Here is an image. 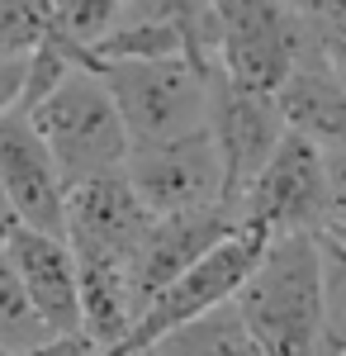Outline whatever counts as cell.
Here are the masks:
<instances>
[{
	"instance_id": "cell-1",
	"label": "cell",
	"mask_w": 346,
	"mask_h": 356,
	"mask_svg": "<svg viewBox=\"0 0 346 356\" xmlns=\"http://www.w3.org/2000/svg\"><path fill=\"white\" fill-rule=\"evenodd\" d=\"M233 309L266 356H322V247L318 233L270 238L233 295Z\"/></svg>"
},
{
	"instance_id": "cell-2",
	"label": "cell",
	"mask_w": 346,
	"mask_h": 356,
	"mask_svg": "<svg viewBox=\"0 0 346 356\" xmlns=\"http://www.w3.org/2000/svg\"><path fill=\"white\" fill-rule=\"evenodd\" d=\"M24 114H28V124H33V134L43 138L62 186H76V181H90V176L119 171L124 157H129L124 119L114 110L100 72H90V67H72Z\"/></svg>"
},
{
	"instance_id": "cell-3",
	"label": "cell",
	"mask_w": 346,
	"mask_h": 356,
	"mask_svg": "<svg viewBox=\"0 0 346 356\" xmlns=\"http://www.w3.org/2000/svg\"><path fill=\"white\" fill-rule=\"evenodd\" d=\"M213 72L233 86L275 95L299 57L318 48L299 0H209Z\"/></svg>"
},
{
	"instance_id": "cell-4",
	"label": "cell",
	"mask_w": 346,
	"mask_h": 356,
	"mask_svg": "<svg viewBox=\"0 0 346 356\" xmlns=\"http://www.w3.org/2000/svg\"><path fill=\"white\" fill-rule=\"evenodd\" d=\"M270 233L266 228H252V223H238L223 243H213L199 261H190L176 280H166L152 300L138 309L133 328L124 332V342L105 356H138L147 347H157L166 332L186 328L195 318L213 314L218 304H233V295L242 290V280L252 275V266L261 261Z\"/></svg>"
},
{
	"instance_id": "cell-5",
	"label": "cell",
	"mask_w": 346,
	"mask_h": 356,
	"mask_svg": "<svg viewBox=\"0 0 346 356\" xmlns=\"http://www.w3.org/2000/svg\"><path fill=\"white\" fill-rule=\"evenodd\" d=\"M95 72L124 119L129 147L204 129L209 67H199L190 57H138V62H100Z\"/></svg>"
},
{
	"instance_id": "cell-6",
	"label": "cell",
	"mask_w": 346,
	"mask_h": 356,
	"mask_svg": "<svg viewBox=\"0 0 346 356\" xmlns=\"http://www.w3.org/2000/svg\"><path fill=\"white\" fill-rule=\"evenodd\" d=\"M238 223L266 228L270 238L280 233H322L327 228V176H322V152L285 129L275 143L270 162L256 171V181L238 200Z\"/></svg>"
},
{
	"instance_id": "cell-7",
	"label": "cell",
	"mask_w": 346,
	"mask_h": 356,
	"mask_svg": "<svg viewBox=\"0 0 346 356\" xmlns=\"http://www.w3.org/2000/svg\"><path fill=\"white\" fill-rule=\"evenodd\" d=\"M204 129L218 152V176H223V204L238 209L256 171L270 162L275 143L285 138V119L275 110V95L233 86L223 72H209V114Z\"/></svg>"
},
{
	"instance_id": "cell-8",
	"label": "cell",
	"mask_w": 346,
	"mask_h": 356,
	"mask_svg": "<svg viewBox=\"0 0 346 356\" xmlns=\"http://www.w3.org/2000/svg\"><path fill=\"white\" fill-rule=\"evenodd\" d=\"M124 181L133 186V195L152 219L223 204V176H218V152H213L209 129L129 147Z\"/></svg>"
},
{
	"instance_id": "cell-9",
	"label": "cell",
	"mask_w": 346,
	"mask_h": 356,
	"mask_svg": "<svg viewBox=\"0 0 346 356\" xmlns=\"http://www.w3.org/2000/svg\"><path fill=\"white\" fill-rule=\"evenodd\" d=\"M152 214L142 209L133 186L124 181V166L67 186L62 204V238L72 252H95V257H119L133 266V252L147 233Z\"/></svg>"
},
{
	"instance_id": "cell-10",
	"label": "cell",
	"mask_w": 346,
	"mask_h": 356,
	"mask_svg": "<svg viewBox=\"0 0 346 356\" xmlns=\"http://www.w3.org/2000/svg\"><path fill=\"white\" fill-rule=\"evenodd\" d=\"M0 191L15 204V214H19L24 228L62 238L67 186H62L43 138L33 134V124H28V114L19 105L0 114Z\"/></svg>"
},
{
	"instance_id": "cell-11",
	"label": "cell",
	"mask_w": 346,
	"mask_h": 356,
	"mask_svg": "<svg viewBox=\"0 0 346 356\" xmlns=\"http://www.w3.org/2000/svg\"><path fill=\"white\" fill-rule=\"evenodd\" d=\"M238 228V214L228 204H209V209H186V214H161L147 223L142 243L133 252V304H142L157 295L166 280L186 271L190 261H199L213 243H223L228 233Z\"/></svg>"
},
{
	"instance_id": "cell-12",
	"label": "cell",
	"mask_w": 346,
	"mask_h": 356,
	"mask_svg": "<svg viewBox=\"0 0 346 356\" xmlns=\"http://www.w3.org/2000/svg\"><path fill=\"white\" fill-rule=\"evenodd\" d=\"M10 271L19 275L24 295L33 309L43 314V323L62 337V332H81V300H76V261L72 247L57 233H38V228H15V238L5 247Z\"/></svg>"
},
{
	"instance_id": "cell-13",
	"label": "cell",
	"mask_w": 346,
	"mask_h": 356,
	"mask_svg": "<svg viewBox=\"0 0 346 356\" xmlns=\"http://www.w3.org/2000/svg\"><path fill=\"white\" fill-rule=\"evenodd\" d=\"M275 110H280L290 134L308 138L318 152L346 147V90L318 48L294 62L285 86L275 90Z\"/></svg>"
},
{
	"instance_id": "cell-14",
	"label": "cell",
	"mask_w": 346,
	"mask_h": 356,
	"mask_svg": "<svg viewBox=\"0 0 346 356\" xmlns=\"http://www.w3.org/2000/svg\"><path fill=\"white\" fill-rule=\"evenodd\" d=\"M72 261H76L81 332H85L100 352H114V347L124 342V332L133 328V318H138L129 261H119V257H95V252H72Z\"/></svg>"
},
{
	"instance_id": "cell-15",
	"label": "cell",
	"mask_w": 346,
	"mask_h": 356,
	"mask_svg": "<svg viewBox=\"0 0 346 356\" xmlns=\"http://www.w3.org/2000/svg\"><path fill=\"white\" fill-rule=\"evenodd\" d=\"M152 356H266L261 342L247 332V323L238 318L233 304H218L213 314L195 318L186 328L166 332L157 347H147Z\"/></svg>"
},
{
	"instance_id": "cell-16",
	"label": "cell",
	"mask_w": 346,
	"mask_h": 356,
	"mask_svg": "<svg viewBox=\"0 0 346 356\" xmlns=\"http://www.w3.org/2000/svg\"><path fill=\"white\" fill-rule=\"evenodd\" d=\"M119 24H124V0H48V33L85 53V62L90 48L105 43Z\"/></svg>"
},
{
	"instance_id": "cell-17",
	"label": "cell",
	"mask_w": 346,
	"mask_h": 356,
	"mask_svg": "<svg viewBox=\"0 0 346 356\" xmlns=\"http://www.w3.org/2000/svg\"><path fill=\"white\" fill-rule=\"evenodd\" d=\"M124 19H157L186 38L190 62L213 72V19L209 0H124Z\"/></svg>"
},
{
	"instance_id": "cell-18",
	"label": "cell",
	"mask_w": 346,
	"mask_h": 356,
	"mask_svg": "<svg viewBox=\"0 0 346 356\" xmlns=\"http://www.w3.org/2000/svg\"><path fill=\"white\" fill-rule=\"evenodd\" d=\"M57 332L43 323V314L33 309V300L24 295L19 275L10 271V261L0 257V352L5 356H28L43 342H53Z\"/></svg>"
},
{
	"instance_id": "cell-19",
	"label": "cell",
	"mask_w": 346,
	"mask_h": 356,
	"mask_svg": "<svg viewBox=\"0 0 346 356\" xmlns=\"http://www.w3.org/2000/svg\"><path fill=\"white\" fill-rule=\"evenodd\" d=\"M322 247V356L346 347V243L318 233Z\"/></svg>"
},
{
	"instance_id": "cell-20",
	"label": "cell",
	"mask_w": 346,
	"mask_h": 356,
	"mask_svg": "<svg viewBox=\"0 0 346 356\" xmlns=\"http://www.w3.org/2000/svg\"><path fill=\"white\" fill-rule=\"evenodd\" d=\"M48 29V0H0V62L33 53Z\"/></svg>"
},
{
	"instance_id": "cell-21",
	"label": "cell",
	"mask_w": 346,
	"mask_h": 356,
	"mask_svg": "<svg viewBox=\"0 0 346 356\" xmlns=\"http://www.w3.org/2000/svg\"><path fill=\"white\" fill-rule=\"evenodd\" d=\"M322 176H327V228L322 233H346V147L322 152Z\"/></svg>"
},
{
	"instance_id": "cell-22",
	"label": "cell",
	"mask_w": 346,
	"mask_h": 356,
	"mask_svg": "<svg viewBox=\"0 0 346 356\" xmlns=\"http://www.w3.org/2000/svg\"><path fill=\"white\" fill-rule=\"evenodd\" d=\"M28 356H105L85 332H62V337H53V342H43L38 352H28Z\"/></svg>"
},
{
	"instance_id": "cell-23",
	"label": "cell",
	"mask_w": 346,
	"mask_h": 356,
	"mask_svg": "<svg viewBox=\"0 0 346 356\" xmlns=\"http://www.w3.org/2000/svg\"><path fill=\"white\" fill-rule=\"evenodd\" d=\"M19 86H24V57L0 62V114L19 105Z\"/></svg>"
},
{
	"instance_id": "cell-24",
	"label": "cell",
	"mask_w": 346,
	"mask_h": 356,
	"mask_svg": "<svg viewBox=\"0 0 346 356\" xmlns=\"http://www.w3.org/2000/svg\"><path fill=\"white\" fill-rule=\"evenodd\" d=\"M15 228H19V214H15V204H10L5 191H0V257H5V247H10V238H15Z\"/></svg>"
},
{
	"instance_id": "cell-25",
	"label": "cell",
	"mask_w": 346,
	"mask_h": 356,
	"mask_svg": "<svg viewBox=\"0 0 346 356\" xmlns=\"http://www.w3.org/2000/svg\"><path fill=\"white\" fill-rule=\"evenodd\" d=\"M337 356H346V347H342V352H337Z\"/></svg>"
},
{
	"instance_id": "cell-26",
	"label": "cell",
	"mask_w": 346,
	"mask_h": 356,
	"mask_svg": "<svg viewBox=\"0 0 346 356\" xmlns=\"http://www.w3.org/2000/svg\"><path fill=\"white\" fill-rule=\"evenodd\" d=\"M0 356H5V352H0Z\"/></svg>"
}]
</instances>
